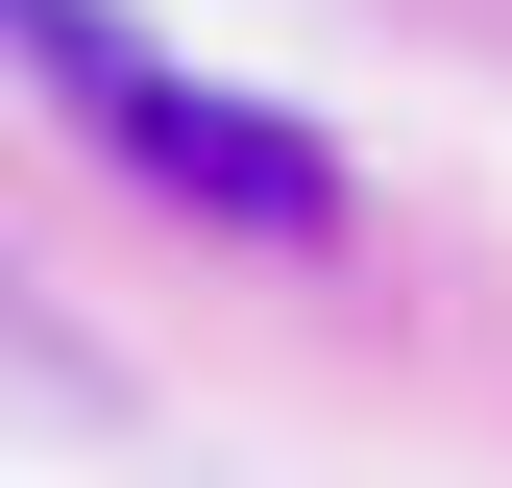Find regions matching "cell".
Listing matches in <instances>:
<instances>
[{
  "instance_id": "1",
  "label": "cell",
  "mask_w": 512,
  "mask_h": 488,
  "mask_svg": "<svg viewBox=\"0 0 512 488\" xmlns=\"http://www.w3.org/2000/svg\"><path fill=\"white\" fill-rule=\"evenodd\" d=\"M0 49H25V74L74 98L171 220H220V244H342V147H317V122H269V98H220V74H171L122 0H0Z\"/></svg>"
}]
</instances>
